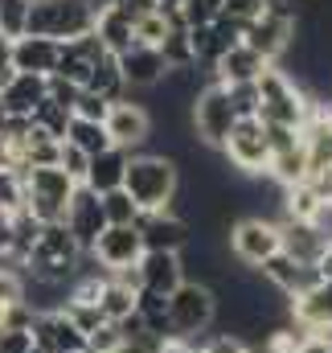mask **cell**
Returning a JSON list of instances; mask_svg holds the SVG:
<instances>
[{
    "instance_id": "cell-24",
    "label": "cell",
    "mask_w": 332,
    "mask_h": 353,
    "mask_svg": "<svg viewBox=\"0 0 332 353\" xmlns=\"http://www.w3.org/2000/svg\"><path fill=\"white\" fill-rule=\"evenodd\" d=\"M127 161H132V152H123V148H107V152L90 157L83 185L90 189V193H98V197H103V193H111V189H123Z\"/></svg>"
},
{
    "instance_id": "cell-7",
    "label": "cell",
    "mask_w": 332,
    "mask_h": 353,
    "mask_svg": "<svg viewBox=\"0 0 332 353\" xmlns=\"http://www.w3.org/2000/svg\"><path fill=\"white\" fill-rule=\"evenodd\" d=\"M189 123H193V132H197V140H201L205 148H222V144H226L230 128L238 123V111H234V103H230V90L222 87L218 79H209L205 87L193 94V103H189Z\"/></svg>"
},
{
    "instance_id": "cell-34",
    "label": "cell",
    "mask_w": 332,
    "mask_h": 353,
    "mask_svg": "<svg viewBox=\"0 0 332 353\" xmlns=\"http://www.w3.org/2000/svg\"><path fill=\"white\" fill-rule=\"evenodd\" d=\"M25 304V279H21V267L0 263V325L8 321V312Z\"/></svg>"
},
{
    "instance_id": "cell-13",
    "label": "cell",
    "mask_w": 332,
    "mask_h": 353,
    "mask_svg": "<svg viewBox=\"0 0 332 353\" xmlns=\"http://www.w3.org/2000/svg\"><path fill=\"white\" fill-rule=\"evenodd\" d=\"M62 226L74 234V243L90 251L94 247V239L107 230V218H103V197L98 193H90L86 185L74 189V197H70V205H66V218H62Z\"/></svg>"
},
{
    "instance_id": "cell-49",
    "label": "cell",
    "mask_w": 332,
    "mask_h": 353,
    "mask_svg": "<svg viewBox=\"0 0 332 353\" xmlns=\"http://www.w3.org/2000/svg\"><path fill=\"white\" fill-rule=\"evenodd\" d=\"M324 115H329V123H332V99H329V103H324Z\"/></svg>"
},
{
    "instance_id": "cell-27",
    "label": "cell",
    "mask_w": 332,
    "mask_h": 353,
    "mask_svg": "<svg viewBox=\"0 0 332 353\" xmlns=\"http://www.w3.org/2000/svg\"><path fill=\"white\" fill-rule=\"evenodd\" d=\"M267 176L279 185V189H291V185H304L308 181V152H304V140L283 148V152H271V169Z\"/></svg>"
},
{
    "instance_id": "cell-22",
    "label": "cell",
    "mask_w": 332,
    "mask_h": 353,
    "mask_svg": "<svg viewBox=\"0 0 332 353\" xmlns=\"http://www.w3.org/2000/svg\"><path fill=\"white\" fill-rule=\"evenodd\" d=\"M136 296H140L136 271L107 275V283H103V292H98V312H103V321H111V325L127 321V316L136 312Z\"/></svg>"
},
{
    "instance_id": "cell-20",
    "label": "cell",
    "mask_w": 332,
    "mask_h": 353,
    "mask_svg": "<svg viewBox=\"0 0 332 353\" xmlns=\"http://www.w3.org/2000/svg\"><path fill=\"white\" fill-rule=\"evenodd\" d=\"M33 350L41 353H86V337L66 312H45L33 321Z\"/></svg>"
},
{
    "instance_id": "cell-21",
    "label": "cell",
    "mask_w": 332,
    "mask_h": 353,
    "mask_svg": "<svg viewBox=\"0 0 332 353\" xmlns=\"http://www.w3.org/2000/svg\"><path fill=\"white\" fill-rule=\"evenodd\" d=\"M271 62H262L254 50H250L247 41H238V46H230L209 70H214V79L222 83V87H250V83H258L262 79V70H267Z\"/></svg>"
},
{
    "instance_id": "cell-50",
    "label": "cell",
    "mask_w": 332,
    "mask_h": 353,
    "mask_svg": "<svg viewBox=\"0 0 332 353\" xmlns=\"http://www.w3.org/2000/svg\"><path fill=\"white\" fill-rule=\"evenodd\" d=\"M29 353H41V350H29Z\"/></svg>"
},
{
    "instance_id": "cell-46",
    "label": "cell",
    "mask_w": 332,
    "mask_h": 353,
    "mask_svg": "<svg viewBox=\"0 0 332 353\" xmlns=\"http://www.w3.org/2000/svg\"><path fill=\"white\" fill-rule=\"evenodd\" d=\"M17 70H12V54H8V37H0V87L12 79Z\"/></svg>"
},
{
    "instance_id": "cell-8",
    "label": "cell",
    "mask_w": 332,
    "mask_h": 353,
    "mask_svg": "<svg viewBox=\"0 0 332 353\" xmlns=\"http://www.w3.org/2000/svg\"><path fill=\"white\" fill-rule=\"evenodd\" d=\"M218 152L226 157V165H234L242 176H267V169H271V140H267L262 119L258 115L238 119Z\"/></svg>"
},
{
    "instance_id": "cell-14",
    "label": "cell",
    "mask_w": 332,
    "mask_h": 353,
    "mask_svg": "<svg viewBox=\"0 0 332 353\" xmlns=\"http://www.w3.org/2000/svg\"><path fill=\"white\" fill-rule=\"evenodd\" d=\"M140 239H144V251H176L193 239V226L176 214V210H165V214H140L136 222Z\"/></svg>"
},
{
    "instance_id": "cell-38",
    "label": "cell",
    "mask_w": 332,
    "mask_h": 353,
    "mask_svg": "<svg viewBox=\"0 0 332 353\" xmlns=\"http://www.w3.org/2000/svg\"><path fill=\"white\" fill-rule=\"evenodd\" d=\"M189 29H201V25H214L222 17V0H185L180 12H176Z\"/></svg>"
},
{
    "instance_id": "cell-18",
    "label": "cell",
    "mask_w": 332,
    "mask_h": 353,
    "mask_svg": "<svg viewBox=\"0 0 332 353\" xmlns=\"http://www.w3.org/2000/svg\"><path fill=\"white\" fill-rule=\"evenodd\" d=\"M279 251L287 255V259H295V263L304 267H316L320 263V255L329 251V234L316 226V222H279Z\"/></svg>"
},
{
    "instance_id": "cell-28",
    "label": "cell",
    "mask_w": 332,
    "mask_h": 353,
    "mask_svg": "<svg viewBox=\"0 0 332 353\" xmlns=\"http://www.w3.org/2000/svg\"><path fill=\"white\" fill-rule=\"evenodd\" d=\"M136 316L144 321V329L156 337V341H168L172 329H168V296H156V292H144L136 296Z\"/></svg>"
},
{
    "instance_id": "cell-11",
    "label": "cell",
    "mask_w": 332,
    "mask_h": 353,
    "mask_svg": "<svg viewBox=\"0 0 332 353\" xmlns=\"http://www.w3.org/2000/svg\"><path fill=\"white\" fill-rule=\"evenodd\" d=\"M103 128H107L111 144H115V148H123V152H140V148L152 140V115H148L132 94H123V99H115V103H111V111H107Z\"/></svg>"
},
{
    "instance_id": "cell-2",
    "label": "cell",
    "mask_w": 332,
    "mask_h": 353,
    "mask_svg": "<svg viewBox=\"0 0 332 353\" xmlns=\"http://www.w3.org/2000/svg\"><path fill=\"white\" fill-rule=\"evenodd\" d=\"M254 90H258V119L262 123H279V128H295V132L308 123V115L316 107H324V103H316L308 90L300 87L283 66H267L262 79L254 83Z\"/></svg>"
},
{
    "instance_id": "cell-43",
    "label": "cell",
    "mask_w": 332,
    "mask_h": 353,
    "mask_svg": "<svg viewBox=\"0 0 332 353\" xmlns=\"http://www.w3.org/2000/svg\"><path fill=\"white\" fill-rule=\"evenodd\" d=\"M86 165H90V157H86L83 148H74V144H66V140H62V157H58V169H66V173H70L74 181H79V185H83Z\"/></svg>"
},
{
    "instance_id": "cell-16",
    "label": "cell",
    "mask_w": 332,
    "mask_h": 353,
    "mask_svg": "<svg viewBox=\"0 0 332 353\" xmlns=\"http://www.w3.org/2000/svg\"><path fill=\"white\" fill-rule=\"evenodd\" d=\"M258 275L283 296V300H295V296H304V292H312L316 283H320V271L316 267H304V263H295V259H287L283 251L279 255H271L267 263L258 267Z\"/></svg>"
},
{
    "instance_id": "cell-32",
    "label": "cell",
    "mask_w": 332,
    "mask_h": 353,
    "mask_svg": "<svg viewBox=\"0 0 332 353\" xmlns=\"http://www.w3.org/2000/svg\"><path fill=\"white\" fill-rule=\"evenodd\" d=\"M103 218H107V226H136L140 205L132 201L127 189H111V193H103Z\"/></svg>"
},
{
    "instance_id": "cell-5",
    "label": "cell",
    "mask_w": 332,
    "mask_h": 353,
    "mask_svg": "<svg viewBox=\"0 0 332 353\" xmlns=\"http://www.w3.org/2000/svg\"><path fill=\"white\" fill-rule=\"evenodd\" d=\"M214 316H218V296H214V288H205V283H197V279H185V283L168 296V329H172L176 341L209 337Z\"/></svg>"
},
{
    "instance_id": "cell-40",
    "label": "cell",
    "mask_w": 332,
    "mask_h": 353,
    "mask_svg": "<svg viewBox=\"0 0 332 353\" xmlns=\"http://www.w3.org/2000/svg\"><path fill=\"white\" fill-rule=\"evenodd\" d=\"M107 111H111V103H107L103 94H94V90H79V99H74V107H70L74 119H94V123H103Z\"/></svg>"
},
{
    "instance_id": "cell-45",
    "label": "cell",
    "mask_w": 332,
    "mask_h": 353,
    "mask_svg": "<svg viewBox=\"0 0 332 353\" xmlns=\"http://www.w3.org/2000/svg\"><path fill=\"white\" fill-rule=\"evenodd\" d=\"M291 353H332V341H320V337H300Z\"/></svg>"
},
{
    "instance_id": "cell-44",
    "label": "cell",
    "mask_w": 332,
    "mask_h": 353,
    "mask_svg": "<svg viewBox=\"0 0 332 353\" xmlns=\"http://www.w3.org/2000/svg\"><path fill=\"white\" fill-rule=\"evenodd\" d=\"M29 350H33V329L0 325V353H29Z\"/></svg>"
},
{
    "instance_id": "cell-12",
    "label": "cell",
    "mask_w": 332,
    "mask_h": 353,
    "mask_svg": "<svg viewBox=\"0 0 332 353\" xmlns=\"http://www.w3.org/2000/svg\"><path fill=\"white\" fill-rule=\"evenodd\" d=\"M8 54H12V70L54 79V74H58V62H62V41L25 33V37H12V41H8Z\"/></svg>"
},
{
    "instance_id": "cell-42",
    "label": "cell",
    "mask_w": 332,
    "mask_h": 353,
    "mask_svg": "<svg viewBox=\"0 0 332 353\" xmlns=\"http://www.w3.org/2000/svg\"><path fill=\"white\" fill-rule=\"evenodd\" d=\"M267 4H271V0H222V12L247 29L254 17H262V12H267Z\"/></svg>"
},
{
    "instance_id": "cell-47",
    "label": "cell",
    "mask_w": 332,
    "mask_h": 353,
    "mask_svg": "<svg viewBox=\"0 0 332 353\" xmlns=\"http://www.w3.org/2000/svg\"><path fill=\"white\" fill-rule=\"evenodd\" d=\"M316 271H320V279H332V243H329V251L320 255V263H316Z\"/></svg>"
},
{
    "instance_id": "cell-29",
    "label": "cell",
    "mask_w": 332,
    "mask_h": 353,
    "mask_svg": "<svg viewBox=\"0 0 332 353\" xmlns=\"http://www.w3.org/2000/svg\"><path fill=\"white\" fill-rule=\"evenodd\" d=\"M83 90L103 94L107 103H115V99H123V94H127V87H123V74H119V62H115V54H103V58L94 62V70H90V79H86Z\"/></svg>"
},
{
    "instance_id": "cell-6",
    "label": "cell",
    "mask_w": 332,
    "mask_h": 353,
    "mask_svg": "<svg viewBox=\"0 0 332 353\" xmlns=\"http://www.w3.org/2000/svg\"><path fill=\"white\" fill-rule=\"evenodd\" d=\"M295 25H300V12H295V8H287L283 0H271V4H267V12H262V17H254L247 29H242V41H247L262 62L279 66V62H283V54H287V50H291V41H295Z\"/></svg>"
},
{
    "instance_id": "cell-36",
    "label": "cell",
    "mask_w": 332,
    "mask_h": 353,
    "mask_svg": "<svg viewBox=\"0 0 332 353\" xmlns=\"http://www.w3.org/2000/svg\"><path fill=\"white\" fill-rule=\"evenodd\" d=\"M25 210V185H21V173L12 169H0V218H12Z\"/></svg>"
},
{
    "instance_id": "cell-10",
    "label": "cell",
    "mask_w": 332,
    "mask_h": 353,
    "mask_svg": "<svg viewBox=\"0 0 332 353\" xmlns=\"http://www.w3.org/2000/svg\"><path fill=\"white\" fill-rule=\"evenodd\" d=\"M86 255L103 267L107 275H123V271H136L140 255H144V239H140L136 226H107Z\"/></svg>"
},
{
    "instance_id": "cell-15",
    "label": "cell",
    "mask_w": 332,
    "mask_h": 353,
    "mask_svg": "<svg viewBox=\"0 0 332 353\" xmlns=\"http://www.w3.org/2000/svg\"><path fill=\"white\" fill-rule=\"evenodd\" d=\"M119 62V74H123V87L127 90H148V87H160L168 74L165 66V54L152 50V46H132L123 54H115Z\"/></svg>"
},
{
    "instance_id": "cell-4",
    "label": "cell",
    "mask_w": 332,
    "mask_h": 353,
    "mask_svg": "<svg viewBox=\"0 0 332 353\" xmlns=\"http://www.w3.org/2000/svg\"><path fill=\"white\" fill-rule=\"evenodd\" d=\"M94 17H98V8L86 0H37V4H29L25 33L54 37L66 46V41H79L86 33H94Z\"/></svg>"
},
{
    "instance_id": "cell-51",
    "label": "cell",
    "mask_w": 332,
    "mask_h": 353,
    "mask_svg": "<svg viewBox=\"0 0 332 353\" xmlns=\"http://www.w3.org/2000/svg\"><path fill=\"white\" fill-rule=\"evenodd\" d=\"M29 4H37V0H29Z\"/></svg>"
},
{
    "instance_id": "cell-19",
    "label": "cell",
    "mask_w": 332,
    "mask_h": 353,
    "mask_svg": "<svg viewBox=\"0 0 332 353\" xmlns=\"http://www.w3.org/2000/svg\"><path fill=\"white\" fill-rule=\"evenodd\" d=\"M136 279L144 292H156V296H172L180 283H185V267L176 251H144L140 263H136Z\"/></svg>"
},
{
    "instance_id": "cell-35",
    "label": "cell",
    "mask_w": 332,
    "mask_h": 353,
    "mask_svg": "<svg viewBox=\"0 0 332 353\" xmlns=\"http://www.w3.org/2000/svg\"><path fill=\"white\" fill-rule=\"evenodd\" d=\"M33 123H37L45 136H54V140H66V128H70V107H62V103H54V99L45 94V103L33 111Z\"/></svg>"
},
{
    "instance_id": "cell-48",
    "label": "cell",
    "mask_w": 332,
    "mask_h": 353,
    "mask_svg": "<svg viewBox=\"0 0 332 353\" xmlns=\"http://www.w3.org/2000/svg\"><path fill=\"white\" fill-rule=\"evenodd\" d=\"M152 4H156L160 12H180V4H185V0H152Z\"/></svg>"
},
{
    "instance_id": "cell-31",
    "label": "cell",
    "mask_w": 332,
    "mask_h": 353,
    "mask_svg": "<svg viewBox=\"0 0 332 353\" xmlns=\"http://www.w3.org/2000/svg\"><path fill=\"white\" fill-rule=\"evenodd\" d=\"M160 54H165V66L168 70H193L197 66V54H193V41H189V25L176 17V25H172V33L165 37V46H160Z\"/></svg>"
},
{
    "instance_id": "cell-41",
    "label": "cell",
    "mask_w": 332,
    "mask_h": 353,
    "mask_svg": "<svg viewBox=\"0 0 332 353\" xmlns=\"http://www.w3.org/2000/svg\"><path fill=\"white\" fill-rule=\"evenodd\" d=\"M123 345V333H119V325H111V321H103L90 337H86V353H115Z\"/></svg>"
},
{
    "instance_id": "cell-26",
    "label": "cell",
    "mask_w": 332,
    "mask_h": 353,
    "mask_svg": "<svg viewBox=\"0 0 332 353\" xmlns=\"http://www.w3.org/2000/svg\"><path fill=\"white\" fill-rule=\"evenodd\" d=\"M329 210V201L304 181V185H291L283 189V205H279V222H320V214Z\"/></svg>"
},
{
    "instance_id": "cell-33",
    "label": "cell",
    "mask_w": 332,
    "mask_h": 353,
    "mask_svg": "<svg viewBox=\"0 0 332 353\" xmlns=\"http://www.w3.org/2000/svg\"><path fill=\"white\" fill-rule=\"evenodd\" d=\"M172 25H176V12H148V17H140L136 21V46H152V50H160L165 46V37L172 33Z\"/></svg>"
},
{
    "instance_id": "cell-17",
    "label": "cell",
    "mask_w": 332,
    "mask_h": 353,
    "mask_svg": "<svg viewBox=\"0 0 332 353\" xmlns=\"http://www.w3.org/2000/svg\"><path fill=\"white\" fill-rule=\"evenodd\" d=\"M45 94H50V79H41V74H12L4 87H0V111L8 115V119H33V111L45 103Z\"/></svg>"
},
{
    "instance_id": "cell-30",
    "label": "cell",
    "mask_w": 332,
    "mask_h": 353,
    "mask_svg": "<svg viewBox=\"0 0 332 353\" xmlns=\"http://www.w3.org/2000/svg\"><path fill=\"white\" fill-rule=\"evenodd\" d=\"M66 144H74V148H83L86 157H98V152H107V148H115L103 123H94V119H74V115H70V128H66Z\"/></svg>"
},
{
    "instance_id": "cell-39",
    "label": "cell",
    "mask_w": 332,
    "mask_h": 353,
    "mask_svg": "<svg viewBox=\"0 0 332 353\" xmlns=\"http://www.w3.org/2000/svg\"><path fill=\"white\" fill-rule=\"evenodd\" d=\"M70 321H74V329L83 333V337H90L98 325H103V312H98V304H83V300H66V308H62Z\"/></svg>"
},
{
    "instance_id": "cell-37",
    "label": "cell",
    "mask_w": 332,
    "mask_h": 353,
    "mask_svg": "<svg viewBox=\"0 0 332 353\" xmlns=\"http://www.w3.org/2000/svg\"><path fill=\"white\" fill-rule=\"evenodd\" d=\"M29 25V0H0V37H25Z\"/></svg>"
},
{
    "instance_id": "cell-9",
    "label": "cell",
    "mask_w": 332,
    "mask_h": 353,
    "mask_svg": "<svg viewBox=\"0 0 332 353\" xmlns=\"http://www.w3.org/2000/svg\"><path fill=\"white\" fill-rule=\"evenodd\" d=\"M279 222L275 218H258V214H247L230 226V255L242 267L258 271L271 255H279Z\"/></svg>"
},
{
    "instance_id": "cell-3",
    "label": "cell",
    "mask_w": 332,
    "mask_h": 353,
    "mask_svg": "<svg viewBox=\"0 0 332 353\" xmlns=\"http://www.w3.org/2000/svg\"><path fill=\"white\" fill-rule=\"evenodd\" d=\"M21 185H25V214L37 222V226H54L66 218V205L79 189V181L50 165V169H25L21 173Z\"/></svg>"
},
{
    "instance_id": "cell-25",
    "label": "cell",
    "mask_w": 332,
    "mask_h": 353,
    "mask_svg": "<svg viewBox=\"0 0 332 353\" xmlns=\"http://www.w3.org/2000/svg\"><path fill=\"white\" fill-rule=\"evenodd\" d=\"M94 37L103 41L107 54H123V50L136 46V21H132L123 8L107 4V8H98V17H94Z\"/></svg>"
},
{
    "instance_id": "cell-23",
    "label": "cell",
    "mask_w": 332,
    "mask_h": 353,
    "mask_svg": "<svg viewBox=\"0 0 332 353\" xmlns=\"http://www.w3.org/2000/svg\"><path fill=\"white\" fill-rule=\"evenodd\" d=\"M300 140H304V152H308V176L332 173V123L324 115V107H316L308 115V123L300 128Z\"/></svg>"
},
{
    "instance_id": "cell-1",
    "label": "cell",
    "mask_w": 332,
    "mask_h": 353,
    "mask_svg": "<svg viewBox=\"0 0 332 353\" xmlns=\"http://www.w3.org/2000/svg\"><path fill=\"white\" fill-rule=\"evenodd\" d=\"M123 189L132 193V201L140 205V214H165V210H176V193H180L176 161L165 157V152H132Z\"/></svg>"
}]
</instances>
